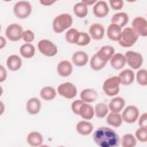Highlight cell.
I'll use <instances>...</instances> for the list:
<instances>
[{"instance_id": "1", "label": "cell", "mask_w": 147, "mask_h": 147, "mask_svg": "<svg viewBox=\"0 0 147 147\" xmlns=\"http://www.w3.org/2000/svg\"><path fill=\"white\" fill-rule=\"evenodd\" d=\"M93 140L100 147H117L120 142L117 133L108 127H98L93 134Z\"/></svg>"}, {"instance_id": "2", "label": "cell", "mask_w": 147, "mask_h": 147, "mask_svg": "<svg viewBox=\"0 0 147 147\" xmlns=\"http://www.w3.org/2000/svg\"><path fill=\"white\" fill-rule=\"evenodd\" d=\"M72 24V17L68 13H63L56 16L52 22L53 31L56 33L63 32Z\"/></svg>"}, {"instance_id": "3", "label": "cell", "mask_w": 147, "mask_h": 147, "mask_svg": "<svg viewBox=\"0 0 147 147\" xmlns=\"http://www.w3.org/2000/svg\"><path fill=\"white\" fill-rule=\"evenodd\" d=\"M138 36V34L132 28H125L121 33V38L118 43L122 47H130L137 41Z\"/></svg>"}, {"instance_id": "4", "label": "cell", "mask_w": 147, "mask_h": 147, "mask_svg": "<svg viewBox=\"0 0 147 147\" xmlns=\"http://www.w3.org/2000/svg\"><path fill=\"white\" fill-rule=\"evenodd\" d=\"M121 80L118 76H112L107 79L103 83V90L109 96H113L117 95L119 91Z\"/></svg>"}, {"instance_id": "5", "label": "cell", "mask_w": 147, "mask_h": 147, "mask_svg": "<svg viewBox=\"0 0 147 147\" xmlns=\"http://www.w3.org/2000/svg\"><path fill=\"white\" fill-rule=\"evenodd\" d=\"M13 11L17 17L20 19H24L30 14L32 6L30 3L27 1H19L14 5Z\"/></svg>"}, {"instance_id": "6", "label": "cell", "mask_w": 147, "mask_h": 147, "mask_svg": "<svg viewBox=\"0 0 147 147\" xmlns=\"http://www.w3.org/2000/svg\"><path fill=\"white\" fill-rule=\"evenodd\" d=\"M37 48L42 54L48 57H53L57 52L56 45L47 39L40 40L38 43Z\"/></svg>"}, {"instance_id": "7", "label": "cell", "mask_w": 147, "mask_h": 147, "mask_svg": "<svg viewBox=\"0 0 147 147\" xmlns=\"http://www.w3.org/2000/svg\"><path fill=\"white\" fill-rule=\"evenodd\" d=\"M125 57L127 64L134 69L140 68L142 64L143 57L140 53L129 51L126 52Z\"/></svg>"}, {"instance_id": "8", "label": "cell", "mask_w": 147, "mask_h": 147, "mask_svg": "<svg viewBox=\"0 0 147 147\" xmlns=\"http://www.w3.org/2000/svg\"><path fill=\"white\" fill-rule=\"evenodd\" d=\"M57 92L61 96L67 99H72L77 94V89L75 85L71 82L61 84L57 88Z\"/></svg>"}, {"instance_id": "9", "label": "cell", "mask_w": 147, "mask_h": 147, "mask_svg": "<svg viewBox=\"0 0 147 147\" xmlns=\"http://www.w3.org/2000/svg\"><path fill=\"white\" fill-rule=\"evenodd\" d=\"M23 33L22 28L17 24L9 25L6 29V36L12 41H17L22 38Z\"/></svg>"}, {"instance_id": "10", "label": "cell", "mask_w": 147, "mask_h": 147, "mask_svg": "<svg viewBox=\"0 0 147 147\" xmlns=\"http://www.w3.org/2000/svg\"><path fill=\"white\" fill-rule=\"evenodd\" d=\"M131 26L138 36L143 37L147 36V21L145 18L136 17L131 22Z\"/></svg>"}, {"instance_id": "11", "label": "cell", "mask_w": 147, "mask_h": 147, "mask_svg": "<svg viewBox=\"0 0 147 147\" xmlns=\"http://www.w3.org/2000/svg\"><path fill=\"white\" fill-rule=\"evenodd\" d=\"M139 116V110L137 107L130 105L125 108L122 112V120L128 123L135 122Z\"/></svg>"}, {"instance_id": "12", "label": "cell", "mask_w": 147, "mask_h": 147, "mask_svg": "<svg viewBox=\"0 0 147 147\" xmlns=\"http://www.w3.org/2000/svg\"><path fill=\"white\" fill-rule=\"evenodd\" d=\"M109 11V9L107 3L104 1L97 2L93 7V13L98 18L106 17Z\"/></svg>"}, {"instance_id": "13", "label": "cell", "mask_w": 147, "mask_h": 147, "mask_svg": "<svg viewBox=\"0 0 147 147\" xmlns=\"http://www.w3.org/2000/svg\"><path fill=\"white\" fill-rule=\"evenodd\" d=\"M89 32L93 39L98 40L103 37L105 29L102 25L98 23H95L90 26Z\"/></svg>"}, {"instance_id": "14", "label": "cell", "mask_w": 147, "mask_h": 147, "mask_svg": "<svg viewBox=\"0 0 147 147\" xmlns=\"http://www.w3.org/2000/svg\"><path fill=\"white\" fill-rule=\"evenodd\" d=\"M126 61L125 56L121 53L114 54L110 59V64L116 70L122 69L125 65Z\"/></svg>"}, {"instance_id": "15", "label": "cell", "mask_w": 147, "mask_h": 147, "mask_svg": "<svg viewBox=\"0 0 147 147\" xmlns=\"http://www.w3.org/2000/svg\"><path fill=\"white\" fill-rule=\"evenodd\" d=\"M121 28L114 24H110L107 30V34L109 38L112 41H119L121 36Z\"/></svg>"}, {"instance_id": "16", "label": "cell", "mask_w": 147, "mask_h": 147, "mask_svg": "<svg viewBox=\"0 0 147 147\" xmlns=\"http://www.w3.org/2000/svg\"><path fill=\"white\" fill-rule=\"evenodd\" d=\"M57 71L60 76L64 77L68 76L72 72V65L68 60H62L58 64Z\"/></svg>"}, {"instance_id": "17", "label": "cell", "mask_w": 147, "mask_h": 147, "mask_svg": "<svg viewBox=\"0 0 147 147\" xmlns=\"http://www.w3.org/2000/svg\"><path fill=\"white\" fill-rule=\"evenodd\" d=\"M114 48L110 45H105L100 48L96 52L98 57L103 61L107 62L111 59L114 53Z\"/></svg>"}, {"instance_id": "18", "label": "cell", "mask_w": 147, "mask_h": 147, "mask_svg": "<svg viewBox=\"0 0 147 147\" xmlns=\"http://www.w3.org/2000/svg\"><path fill=\"white\" fill-rule=\"evenodd\" d=\"M72 60L76 66L82 67L85 65L88 60V56L87 54L83 51L75 52L72 57Z\"/></svg>"}, {"instance_id": "19", "label": "cell", "mask_w": 147, "mask_h": 147, "mask_svg": "<svg viewBox=\"0 0 147 147\" xmlns=\"http://www.w3.org/2000/svg\"><path fill=\"white\" fill-rule=\"evenodd\" d=\"M121 80V83L125 86L131 84L134 80V73L129 69H126L122 71L118 75Z\"/></svg>"}, {"instance_id": "20", "label": "cell", "mask_w": 147, "mask_h": 147, "mask_svg": "<svg viewBox=\"0 0 147 147\" xmlns=\"http://www.w3.org/2000/svg\"><path fill=\"white\" fill-rule=\"evenodd\" d=\"M41 106V102L38 98H32L26 103V110L30 114L34 115L38 113Z\"/></svg>"}, {"instance_id": "21", "label": "cell", "mask_w": 147, "mask_h": 147, "mask_svg": "<svg viewBox=\"0 0 147 147\" xmlns=\"http://www.w3.org/2000/svg\"><path fill=\"white\" fill-rule=\"evenodd\" d=\"M94 126L92 124L87 121H81L79 122L76 126L77 132L83 136H87L91 133L93 130Z\"/></svg>"}, {"instance_id": "22", "label": "cell", "mask_w": 147, "mask_h": 147, "mask_svg": "<svg viewBox=\"0 0 147 147\" xmlns=\"http://www.w3.org/2000/svg\"><path fill=\"white\" fill-rule=\"evenodd\" d=\"M98 92L91 88L84 89L80 92V96L81 100L84 102L91 103L94 102L98 98Z\"/></svg>"}, {"instance_id": "23", "label": "cell", "mask_w": 147, "mask_h": 147, "mask_svg": "<svg viewBox=\"0 0 147 147\" xmlns=\"http://www.w3.org/2000/svg\"><path fill=\"white\" fill-rule=\"evenodd\" d=\"M78 115L85 119H92L94 115V110L92 106L84 102L79 109Z\"/></svg>"}, {"instance_id": "24", "label": "cell", "mask_w": 147, "mask_h": 147, "mask_svg": "<svg viewBox=\"0 0 147 147\" xmlns=\"http://www.w3.org/2000/svg\"><path fill=\"white\" fill-rule=\"evenodd\" d=\"M6 64L10 70L16 71L21 68L22 65V60L18 56L16 55H12L8 57Z\"/></svg>"}, {"instance_id": "25", "label": "cell", "mask_w": 147, "mask_h": 147, "mask_svg": "<svg viewBox=\"0 0 147 147\" xmlns=\"http://www.w3.org/2000/svg\"><path fill=\"white\" fill-rule=\"evenodd\" d=\"M125 100L121 97H115L111 100L109 104V109L114 113H119L123 108Z\"/></svg>"}, {"instance_id": "26", "label": "cell", "mask_w": 147, "mask_h": 147, "mask_svg": "<svg viewBox=\"0 0 147 147\" xmlns=\"http://www.w3.org/2000/svg\"><path fill=\"white\" fill-rule=\"evenodd\" d=\"M26 140L30 146H38L42 144L43 142V137L39 132L32 131L28 135Z\"/></svg>"}, {"instance_id": "27", "label": "cell", "mask_w": 147, "mask_h": 147, "mask_svg": "<svg viewBox=\"0 0 147 147\" xmlns=\"http://www.w3.org/2000/svg\"><path fill=\"white\" fill-rule=\"evenodd\" d=\"M129 21L128 15L124 12L117 13L111 17V23L118 25L119 27H123L126 25Z\"/></svg>"}, {"instance_id": "28", "label": "cell", "mask_w": 147, "mask_h": 147, "mask_svg": "<svg viewBox=\"0 0 147 147\" xmlns=\"http://www.w3.org/2000/svg\"><path fill=\"white\" fill-rule=\"evenodd\" d=\"M106 121L110 125L115 127H119L122 123V115L118 113L111 112L107 115Z\"/></svg>"}, {"instance_id": "29", "label": "cell", "mask_w": 147, "mask_h": 147, "mask_svg": "<svg viewBox=\"0 0 147 147\" xmlns=\"http://www.w3.org/2000/svg\"><path fill=\"white\" fill-rule=\"evenodd\" d=\"M20 54L25 58L29 59L32 57L35 53V48L30 43L23 44L20 49Z\"/></svg>"}, {"instance_id": "30", "label": "cell", "mask_w": 147, "mask_h": 147, "mask_svg": "<svg viewBox=\"0 0 147 147\" xmlns=\"http://www.w3.org/2000/svg\"><path fill=\"white\" fill-rule=\"evenodd\" d=\"M40 95L43 99L45 100H51L56 97V92L53 87L51 86H47L41 89Z\"/></svg>"}, {"instance_id": "31", "label": "cell", "mask_w": 147, "mask_h": 147, "mask_svg": "<svg viewBox=\"0 0 147 147\" xmlns=\"http://www.w3.org/2000/svg\"><path fill=\"white\" fill-rule=\"evenodd\" d=\"M73 10L75 14L79 18L85 17L88 13L87 6L83 2L76 3Z\"/></svg>"}, {"instance_id": "32", "label": "cell", "mask_w": 147, "mask_h": 147, "mask_svg": "<svg viewBox=\"0 0 147 147\" xmlns=\"http://www.w3.org/2000/svg\"><path fill=\"white\" fill-rule=\"evenodd\" d=\"M106 62L102 60L98 56L96 53L94 54L90 60V67L91 68L95 71H99L102 69L106 64Z\"/></svg>"}, {"instance_id": "33", "label": "cell", "mask_w": 147, "mask_h": 147, "mask_svg": "<svg viewBox=\"0 0 147 147\" xmlns=\"http://www.w3.org/2000/svg\"><path fill=\"white\" fill-rule=\"evenodd\" d=\"M79 36V32L75 28H71L65 33V40L70 44H76Z\"/></svg>"}, {"instance_id": "34", "label": "cell", "mask_w": 147, "mask_h": 147, "mask_svg": "<svg viewBox=\"0 0 147 147\" xmlns=\"http://www.w3.org/2000/svg\"><path fill=\"white\" fill-rule=\"evenodd\" d=\"M136 138L131 134H126L121 140V145L123 147H134L136 145Z\"/></svg>"}, {"instance_id": "35", "label": "cell", "mask_w": 147, "mask_h": 147, "mask_svg": "<svg viewBox=\"0 0 147 147\" xmlns=\"http://www.w3.org/2000/svg\"><path fill=\"white\" fill-rule=\"evenodd\" d=\"M95 113L98 118H104L109 111V108L107 105L104 103H99L95 106Z\"/></svg>"}, {"instance_id": "36", "label": "cell", "mask_w": 147, "mask_h": 147, "mask_svg": "<svg viewBox=\"0 0 147 147\" xmlns=\"http://www.w3.org/2000/svg\"><path fill=\"white\" fill-rule=\"evenodd\" d=\"M136 80L137 83L142 86L147 85V72L145 69L138 71L136 74Z\"/></svg>"}, {"instance_id": "37", "label": "cell", "mask_w": 147, "mask_h": 147, "mask_svg": "<svg viewBox=\"0 0 147 147\" xmlns=\"http://www.w3.org/2000/svg\"><path fill=\"white\" fill-rule=\"evenodd\" d=\"M90 37L87 33L79 32V38L76 44L79 46H85L90 43Z\"/></svg>"}, {"instance_id": "38", "label": "cell", "mask_w": 147, "mask_h": 147, "mask_svg": "<svg viewBox=\"0 0 147 147\" xmlns=\"http://www.w3.org/2000/svg\"><path fill=\"white\" fill-rule=\"evenodd\" d=\"M136 136L138 140L141 142L147 141V127H140L136 131Z\"/></svg>"}, {"instance_id": "39", "label": "cell", "mask_w": 147, "mask_h": 147, "mask_svg": "<svg viewBox=\"0 0 147 147\" xmlns=\"http://www.w3.org/2000/svg\"><path fill=\"white\" fill-rule=\"evenodd\" d=\"M22 38L25 42H26L27 43H29V42H30L32 41H33V40L34 38V34L32 30L28 29V30H26L23 32Z\"/></svg>"}, {"instance_id": "40", "label": "cell", "mask_w": 147, "mask_h": 147, "mask_svg": "<svg viewBox=\"0 0 147 147\" xmlns=\"http://www.w3.org/2000/svg\"><path fill=\"white\" fill-rule=\"evenodd\" d=\"M84 103V102L82 100H75L72 103L71 105V109L72 111L75 114L78 115L79 114V110L82 106V105Z\"/></svg>"}, {"instance_id": "41", "label": "cell", "mask_w": 147, "mask_h": 147, "mask_svg": "<svg viewBox=\"0 0 147 147\" xmlns=\"http://www.w3.org/2000/svg\"><path fill=\"white\" fill-rule=\"evenodd\" d=\"M109 3L111 7L115 10H121L123 6V1H109Z\"/></svg>"}, {"instance_id": "42", "label": "cell", "mask_w": 147, "mask_h": 147, "mask_svg": "<svg viewBox=\"0 0 147 147\" xmlns=\"http://www.w3.org/2000/svg\"><path fill=\"white\" fill-rule=\"evenodd\" d=\"M138 123L140 127H147V114L146 113H144L140 116Z\"/></svg>"}, {"instance_id": "43", "label": "cell", "mask_w": 147, "mask_h": 147, "mask_svg": "<svg viewBox=\"0 0 147 147\" xmlns=\"http://www.w3.org/2000/svg\"><path fill=\"white\" fill-rule=\"evenodd\" d=\"M7 76V72L5 68L1 65L0 66V82H2L5 80Z\"/></svg>"}, {"instance_id": "44", "label": "cell", "mask_w": 147, "mask_h": 147, "mask_svg": "<svg viewBox=\"0 0 147 147\" xmlns=\"http://www.w3.org/2000/svg\"><path fill=\"white\" fill-rule=\"evenodd\" d=\"M55 2V1H50V0L40 1V3L43 6H50V5H52Z\"/></svg>"}, {"instance_id": "45", "label": "cell", "mask_w": 147, "mask_h": 147, "mask_svg": "<svg viewBox=\"0 0 147 147\" xmlns=\"http://www.w3.org/2000/svg\"><path fill=\"white\" fill-rule=\"evenodd\" d=\"M6 40L3 37V36L0 37V49H2L6 45Z\"/></svg>"}, {"instance_id": "46", "label": "cell", "mask_w": 147, "mask_h": 147, "mask_svg": "<svg viewBox=\"0 0 147 147\" xmlns=\"http://www.w3.org/2000/svg\"><path fill=\"white\" fill-rule=\"evenodd\" d=\"M82 2L84 3L87 6L91 5H93L95 3H96V0H83Z\"/></svg>"}, {"instance_id": "47", "label": "cell", "mask_w": 147, "mask_h": 147, "mask_svg": "<svg viewBox=\"0 0 147 147\" xmlns=\"http://www.w3.org/2000/svg\"><path fill=\"white\" fill-rule=\"evenodd\" d=\"M1 114H2V113H3V109L2 108L3 107V103L2 102H1Z\"/></svg>"}]
</instances>
